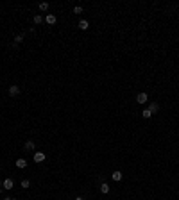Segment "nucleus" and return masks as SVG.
Returning <instances> with one entry per match:
<instances>
[{
  "label": "nucleus",
  "instance_id": "obj_1",
  "mask_svg": "<svg viewBox=\"0 0 179 200\" xmlns=\"http://www.w3.org/2000/svg\"><path fill=\"white\" fill-rule=\"evenodd\" d=\"M32 159H34V163H43L45 161V154H43V152H34Z\"/></svg>",
  "mask_w": 179,
  "mask_h": 200
},
{
  "label": "nucleus",
  "instance_id": "obj_2",
  "mask_svg": "<svg viewBox=\"0 0 179 200\" xmlns=\"http://www.w3.org/2000/svg\"><path fill=\"white\" fill-rule=\"evenodd\" d=\"M16 168H20V170L27 168V159H23V157H18V159H16Z\"/></svg>",
  "mask_w": 179,
  "mask_h": 200
},
{
  "label": "nucleus",
  "instance_id": "obj_3",
  "mask_svg": "<svg viewBox=\"0 0 179 200\" xmlns=\"http://www.w3.org/2000/svg\"><path fill=\"white\" fill-rule=\"evenodd\" d=\"M2 186H4V189H13V188H15V182H13V179H5V181L2 182Z\"/></svg>",
  "mask_w": 179,
  "mask_h": 200
},
{
  "label": "nucleus",
  "instance_id": "obj_4",
  "mask_svg": "<svg viewBox=\"0 0 179 200\" xmlns=\"http://www.w3.org/2000/svg\"><path fill=\"white\" fill-rule=\"evenodd\" d=\"M147 100H149L147 93H140V95L136 97V102H138V104H147Z\"/></svg>",
  "mask_w": 179,
  "mask_h": 200
},
{
  "label": "nucleus",
  "instance_id": "obj_5",
  "mask_svg": "<svg viewBox=\"0 0 179 200\" xmlns=\"http://www.w3.org/2000/svg\"><path fill=\"white\" fill-rule=\"evenodd\" d=\"M147 109L152 113V115H154V113H158V111H160V104H156V102H150Z\"/></svg>",
  "mask_w": 179,
  "mask_h": 200
},
{
  "label": "nucleus",
  "instance_id": "obj_6",
  "mask_svg": "<svg viewBox=\"0 0 179 200\" xmlns=\"http://www.w3.org/2000/svg\"><path fill=\"white\" fill-rule=\"evenodd\" d=\"M45 22H47L49 25H54L57 22V18H56V15H47V16H45Z\"/></svg>",
  "mask_w": 179,
  "mask_h": 200
},
{
  "label": "nucleus",
  "instance_id": "obj_7",
  "mask_svg": "<svg viewBox=\"0 0 179 200\" xmlns=\"http://www.w3.org/2000/svg\"><path fill=\"white\" fill-rule=\"evenodd\" d=\"M122 177H124V173L122 172H113V173H111V179H113V181H122Z\"/></svg>",
  "mask_w": 179,
  "mask_h": 200
},
{
  "label": "nucleus",
  "instance_id": "obj_8",
  "mask_svg": "<svg viewBox=\"0 0 179 200\" xmlns=\"http://www.w3.org/2000/svg\"><path fill=\"white\" fill-rule=\"evenodd\" d=\"M18 93H20V88H18V86H9V95H11V97H16Z\"/></svg>",
  "mask_w": 179,
  "mask_h": 200
},
{
  "label": "nucleus",
  "instance_id": "obj_9",
  "mask_svg": "<svg viewBox=\"0 0 179 200\" xmlns=\"http://www.w3.org/2000/svg\"><path fill=\"white\" fill-rule=\"evenodd\" d=\"M32 22H34L36 25H39V23H43V22H45V18H43L41 15H34V18H32Z\"/></svg>",
  "mask_w": 179,
  "mask_h": 200
},
{
  "label": "nucleus",
  "instance_id": "obj_10",
  "mask_svg": "<svg viewBox=\"0 0 179 200\" xmlns=\"http://www.w3.org/2000/svg\"><path fill=\"white\" fill-rule=\"evenodd\" d=\"M88 27H90V23L86 22V20H81V22H79V29H81V30H86Z\"/></svg>",
  "mask_w": 179,
  "mask_h": 200
},
{
  "label": "nucleus",
  "instance_id": "obj_11",
  "mask_svg": "<svg viewBox=\"0 0 179 200\" xmlns=\"http://www.w3.org/2000/svg\"><path fill=\"white\" fill-rule=\"evenodd\" d=\"M100 193H104V195H106V193H109V184H100Z\"/></svg>",
  "mask_w": 179,
  "mask_h": 200
},
{
  "label": "nucleus",
  "instance_id": "obj_12",
  "mask_svg": "<svg viewBox=\"0 0 179 200\" xmlns=\"http://www.w3.org/2000/svg\"><path fill=\"white\" fill-rule=\"evenodd\" d=\"M23 148H25V150H34V143H32V141H25Z\"/></svg>",
  "mask_w": 179,
  "mask_h": 200
},
{
  "label": "nucleus",
  "instance_id": "obj_13",
  "mask_svg": "<svg viewBox=\"0 0 179 200\" xmlns=\"http://www.w3.org/2000/svg\"><path fill=\"white\" fill-rule=\"evenodd\" d=\"M22 41H23V34H18L15 38V45H13V46H18V43H22Z\"/></svg>",
  "mask_w": 179,
  "mask_h": 200
},
{
  "label": "nucleus",
  "instance_id": "obj_14",
  "mask_svg": "<svg viewBox=\"0 0 179 200\" xmlns=\"http://www.w3.org/2000/svg\"><path fill=\"white\" fill-rule=\"evenodd\" d=\"M142 116H143V118H150V116H152V113H150L149 109H143V111H142Z\"/></svg>",
  "mask_w": 179,
  "mask_h": 200
},
{
  "label": "nucleus",
  "instance_id": "obj_15",
  "mask_svg": "<svg viewBox=\"0 0 179 200\" xmlns=\"http://www.w3.org/2000/svg\"><path fill=\"white\" fill-rule=\"evenodd\" d=\"M49 9V2H41L39 4V11H47Z\"/></svg>",
  "mask_w": 179,
  "mask_h": 200
},
{
  "label": "nucleus",
  "instance_id": "obj_16",
  "mask_svg": "<svg viewBox=\"0 0 179 200\" xmlns=\"http://www.w3.org/2000/svg\"><path fill=\"white\" fill-rule=\"evenodd\" d=\"M20 186H22V188H23V189H27V188H29V186H31V182L27 181V179H23V181H22V184H20Z\"/></svg>",
  "mask_w": 179,
  "mask_h": 200
},
{
  "label": "nucleus",
  "instance_id": "obj_17",
  "mask_svg": "<svg viewBox=\"0 0 179 200\" xmlns=\"http://www.w3.org/2000/svg\"><path fill=\"white\" fill-rule=\"evenodd\" d=\"M81 13H83V7H81V5H75V7H74V15H81Z\"/></svg>",
  "mask_w": 179,
  "mask_h": 200
},
{
  "label": "nucleus",
  "instance_id": "obj_18",
  "mask_svg": "<svg viewBox=\"0 0 179 200\" xmlns=\"http://www.w3.org/2000/svg\"><path fill=\"white\" fill-rule=\"evenodd\" d=\"M75 200H83V198H81V197H79V198H75Z\"/></svg>",
  "mask_w": 179,
  "mask_h": 200
},
{
  "label": "nucleus",
  "instance_id": "obj_19",
  "mask_svg": "<svg viewBox=\"0 0 179 200\" xmlns=\"http://www.w3.org/2000/svg\"><path fill=\"white\" fill-rule=\"evenodd\" d=\"M9 200H16V198H9Z\"/></svg>",
  "mask_w": 179,
  "mask_h": 200
}]
</instances>
